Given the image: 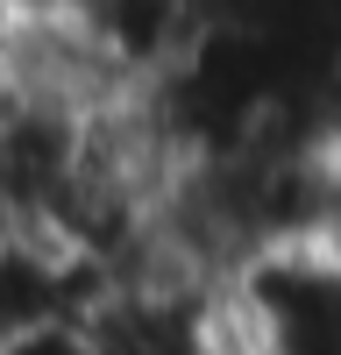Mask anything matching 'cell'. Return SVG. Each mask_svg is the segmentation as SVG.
<instances>
[{"mask_svg":"<svg viewBox=\"0 0 341 355\" xmlns=\"http://www.w3.org/2000/svg\"><path fill=\"white\" fill-rule=\"evenodd\" d=\"M227 355H341V249L277 242L213 284Z\"/></svg>","mask_w":341,"mask_h":355,"instance_id":"cell-1","label":"cell"},{"mask_svg":"<svg viewBox=\"0 0 341 355\" xmlns=\"http://www.w3.org/2000/svg\"><path fill=\"white\" fill-rule=\"evenodd\" d=\"M0 355H100V334H93V320H43V327L8 334Z\"/></svg>","mask_w":341,"mask_h":355,"instance_id":"cell-2","label":"cell"}]
</instances>
